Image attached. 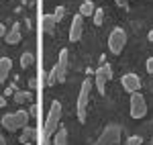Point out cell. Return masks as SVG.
I'll return each instance as SVG.
<instances>
[{
  "label": "cell",
  "instance_id": "6da1fadb",
  "mask_svg": "<svg viewBox=\"0 0 153 145\" xmlns=\"http://www.w3.org/2000/svg\"><path fill=\"white\" fill-rule=\"evenodd\" d=\"M59 119H61V102L53 100L51 102V110L47 115V121H45V141H43V145H51V137L59 129Z\"/></svg>",
  "mask_w": 153,
  "mask_h": 145
},
{
  "label": "cell",
  "instance_id": "7a4b0ae2",
  "mask_svg": "<svg viewBox=\"0 0 153 145\" xmlns=\"http://www.w3.org/2000/svg\"><path fill=\"white\" fill-rule=\"evenodd\" d=\"M29 123V112L27 110H16V112H8L2 117V127L8 129V131H19L25 129Z\"/></svg>",
  "mask_w": 153,
  "mask_h": 145
},
{
  "label": "cell",
  "instance_id": "3957f363",
  "mask_svg": "<svg viewBox=\"0 0 153 145\" xmlns=\"http://www.w3.org/2000/svg\"><path fill=\"white\" fill-rule=\"evenodd\" d=\"M90 90H92V80L86 78L82 88H80V96H78V119H80V123H86V106L90 100Z\"/></svg>",
  "mask_w": 153,
  "mask_h": 145
},
{
  "label": "cell",
  "instance_id": "277c9868",
  "mask_svg": "<svg viewBox=\"0 0 153 145\" xmlns=\"http://www.w3.org/2000/svg\"><path fill=\"white\" fill-rule=\"evenodd\" d=\"M118 141H120V127L117 123H110L98 137V141H94L92 145H117Z\"/></svg>",
  "mask_w": 153,
  "mask_h": 145
},
{
  "label": "cell",
  "instance_id": "5b68a950",
  "mask_svg": "<svg viewBox=\"0 0 153 145\" xmlns=\"http://www.w3.org/2000/svg\"><path fill=\"white\" fill-rule=\"evenodd\" d=\"M125 43H127V33L123 29H112L110 31V37H108V49L114 55H118L125 49Z\"/></svg>",
  "mask_w": 153,
  "mask_h": 145
},
{
  "label": "cell",
  "instance_id": "8992f818",
  "mask_svg": "<svg viewBox=\"0 0 153 145\" xmlns=\"http://www.w3.org/2000/svg\"><path fill=\"white\" fill-rule=\"evenodd\" d=\"M96 88H98V94L100 96H104V92H106V82L108 80H112V68L108 65V63H102L98 70H96Z\"/></svg>",
  "mask_w": 153,
  "mask_h": 145
},
{
  "label": "cell",
  "instance_id": "52a82bcc",
  "mask_svg": "<svg viewBox=\"0 0 153 145\" xmlns=\"http://www.w3.org/2000/svg\"><path fill=\"white\" fill-rule=\"evenodd\" d=\"M147 115V102L139 92L131 94V117L133 119H143Z\"/></svg>",
  "mask_w": 153,
  "mask_h": 145
},
{
  "label": "cell",
  "instance_id": "ba28073f",
  "mask_svg": "<svg viewBox=\"0 0 153 145\" xmlns=\"http://www.w3.org/2000/svg\"><path fill=\"white\" fill-rule=\"evenodd\" d=\"M68 49H61L59 51V61L57 65L53 68L55 74H57V82H65V78H68Z\"/></svg>",
  "mask_w": 153,
  "mask_h": 145
},
{
  "label": "cell",
  "instance_id": "9c48e42d",
  "mask_svg": "<svg viewBox=\"0 0 153 145\" xmlns=\"http://www.w3.org/2000/svg\"><path fill=\"white\" fill-rule=\"evenodd\" d=\"M120 84H123V88H125L129 94L141 90V80H139V76H137V74H125V76H123V80H120Z\"/></svg>",
  "mask_w": 153,
  "mask_h": 145
},
{
  "label": "cell",
  "instance_id": "30bf717a",
  "mask_svg": "<svg viewBox=\"0 0 153 145\" xmlns=\"http://www.w3.org/2000/svg\"><path fill=\"white\" fill-rule=\"evenodd\" d=\"M82 29H84V16L76 14L71 19V29H70V41H78L82 37Z\"/></svg>",
  "mask_w": 153,
  "mask_h": 145
},
{
  "label": "cell",
  "instance_id": "8fae6325",
  "mask_svg": "<svg viewBox=\"0 0 153 145\" xmlns=\"http://www.w3.org/2000/svg\"><path fill=\"white\" fill-rule=\"evenodd\" d=\"M12 70V59L10 57H0V82L6 80V76Z\"/></svg>",
  "mask_w": 153,
  "mask_h": 145
},
{
  "label": "cell",
  "instance_id": "7c38bea8",
  "mask_svg": "<svg viewBox=\"0 0 153 145\" xmlns=\"http://www.w3.org/2000/svg\"><path fill=\"white\" fill-rule=\"evenodd\" d=\"M19 41H21V25H14L12 31L6 35V43L8 45H16Z\"/></svg>",
  "mask_w": 153,
  "mask_h": 145
},
{
  "label": "cell",
  "instance_id": "4fadbf2b",
  "mask_svg": "<svg viewBox=\"0 0 153 145\" xmlns=\"http://www.w3.org/2000/svg\"><path fill=\"white\" fill-rule=\"evenodd\" d=\"M55 25H57V19H55V14H43V29H45L47 33H53Z\"/></svg>",
  "mask_w": 153,
  "mask_h": 145
},
{
  "label": "cell",
  "instance_id": "5bb4252c",
  "mask_svg": "<svg viewBox=\"0 0 153 145\" xmlns=\"http://www.w3.org/2000/svg\"><path fill=\"white\" fill-rule=\"evenodd\" d=\"M53 143L55 145H68V129H57L55 131V137H53Z\"/></svg>",
  "mask_w": 153,
  "mask_h": 145
},
{
  "label": "cell",
  "instance_id": "9a60e30c",
  "mask_svg": "<svg viewBox=\"0 0 153 145\" xmlns=\"http://www.w3.org/2000/svg\"><path fill=\"white\" fill-rule=\"evenodd\" d=\"M94 4L90 2V0H86V2H82V6H80V14L82 16H90V14H94Z\"/></svg>",
  "mask_w": 153,
  "mask_h": 145
},
{
  "label": "cell",
  "instance_id": "2e32d148",
  "mask_svg": "<svg viewBox=\"0 0 153 145\" xmlns=\"http://www.w3.org/2000/svg\"><path fill=\"white\" fill-rule=\"evenodd\" d=\"M33 98L31 92H27V90H21V92H14V100L19 102V104H23V102H29Z\"/></svg>",
  "mask_w": 153,
  "mask_h": 145
},
{
  "label": "cell",
  "instance_id": "e0dca14e",
  "mask_svg": "<svg viewBox=\"0 0 153 145\" xmlns=\"http://www.w3.org/2000/svg\"><path fill=\"white\" fill-rule=\"evenodd\" d=\"M33 61H35V55H33L31 51H25L23 57H21V65H23V68H29Z\"/></svg>",
  "mask_w": 153,
  "mask_h": 145
},
{
  "label": "cell",
  "instance_id": "ac0fdd59",
  "mask_svg": "<svg viewBox=\"0 0 153 145\" xmlns=\"http://www.w3.org/2000/svg\"><path fill=\"white\" fill-rule=\"evenodd\" d=\"M33 135H35V131H33L31 127H25V131H23V135H21L19 141H21V143H29V139H31Z\"/></svg>",
  "mask_w": 153,
  "mask_h": 145
},
{
  "label": "cell",
  "instance_id": "d6986e66",
  "mask_svg": "<svg viewBox=\"0 0 153 145\" xmlns=\"http://www.w3.org/2000/svg\"><path fill=\"white\" fill-rule=\"evenodd\" d=\"M102 19H104L102 8H96V10H94V25H96V27H100V25H102Z\"/></svg>",
  "mask_w": 153,
  "mask_h": 145
},
{
  "label": "cell",
  "instance_id": "ffe728a7",
  "mask_svg": "<svg viewBox=\"0 0 153 145\" xmlns=\"http://www.w3.org/2000/svg\"><path fill=\"white\" fill-rule=\"evenodd\" d=\"M55 82H57V74H55V70H53V68H51V72H49V76H47V84L53 86Z\"/></svg>",
  "mask_w": 153,
  "mask_h": 145
},
{
  "label": "cell",
  "instance_id": "44dd1931",
  "mask_svg": "<svg viewBox=\"0 0 153 145\" xmlns=\"http://www.w3.org/2000/svg\"><path fill=\"white\" fill-rule=\"evenodd\" d=\"M143 139L139 137V135H133V137H129V141H127V145H141Z\"/></svg>",
  "mask_w": 153,
  "mask_h": 145
},
{
  "label": "cell",
  "instance_id": "7402d4cb",
  "mask_svg": "<svg viewBox=\"0 0 153 145\" xmlns=\"http://www.w3.org/2000/svg\"><path fill=\"white\" fill-rule=\"evenodd\" d=\"M63 14H65V8H63V6H57V8H55V19H57V23L63 19Z\"/></svg>",
  "mask_w": 153,
  "mask_h": 145
},
{
  "label": "cell",
  "instance_id": "603a6c76",
  "mask_svg": "<svg viewBox=\"0 0 153 145\" xmlns=\"http://www.w3.org/2000/svg\"><path fill=\"white\" fill-rule=\"evenodd\" d=\"M14 92H16V86H8L4 90V96H14Z\"/></svg>",
  "mask_w": 153,
  "mask_h": 145
},
{
  "label": "cell",
  "instance_id": "cb8c5ba5",
  "mask_svg": "<svg viewBox=\"0 0 153 145\" xmlns=\"http://www.w3.org/2000/svg\"><path fill=\"white\" fill-rule=\"evenodd\" d=\"M145 68H147V72H149V74H153V57L147 59V65H145Z\"/></svg>",
  "mask_w": 153,
  "mask_h": 145
},
{
  "label": "cell",
  "instance_id": "d4e9b609",
  "mask_svg": "<svg viewBox=\"0 0 153 145\" xmlns=\"http://www.w3.org/2000/svg\"><path fill=\"white\" fill-rule=\"evenodd\" d=\"M118 6H123V8H127V4H129V0H117Z\"/></svg>",
  "mask_w": 153,
  "mask_h": 145
},
{
  "label": "cell",
  "instance_id": "484cf974",
  "mask_svg": "<svg viewBox=\"0 0 153 145\" xmlns=\"http://www.w3.org/2000/svg\"><path fill=\"white\" fill-rule=\"evenodd\" d=\"M4 35H6V27L0 23V37H4Z\"/></svg>",
  "mask_w": 153,
  "mask_h": 145
},
{
  "label": "cell",
  "instance_id": "4316f807",
  "mask_svg": "<svg viewBox=\"0 0 153 145\" xmlns=\"http://www.w3.org/2000/svg\"><path fill=\"white\" fill-rule=\"evenodd\" d=\"M6 106V96H0V109Z\"/></svg>",
  "mask_w": 153,
  "mask_h": 145
},
{
  "label": "cell",
  "instance_id": "83f0119b",
  "mask_svg": "<svg viewBox=\"0 0 153 145\" xmlns=\"http://www.w3.org/2000/svg\"><path fill=\"white\" fill-rule=\"evenodd\" d=\"M0 145H6V139H4L2 135H0Z\"/></svg>",
  "mask_w": 153,
  "mask_h": 145
},
{
  "label": "cell",
  "instance_id": "f1b7e54d",
  "mask_svg": "<svg viewBox=\"0 0 153 145\" xmlns=\"http://www.w3.org/2000/svg\"><path fill=\"white\" fill-rule=\"evenodd\" d=\"M149 41H153V31H149Z\"/></svg>",
  "mask_w": 153,
  "mask_h": 145
},
{
  "label": "cell",
  "instance_id": "f546056e",
  "mask_svg": "<svg viewBox=\"0 0 153 145\" xmlns=\"http://www.w3.org/2000/svg\"><path fill=\"white\" fill-rule=\"evenodd\" d=\"M151 145H153V141H151Z\"/></svg>",
  "mask_w": 153,
  "mask_h": 145
}]
</instances>
